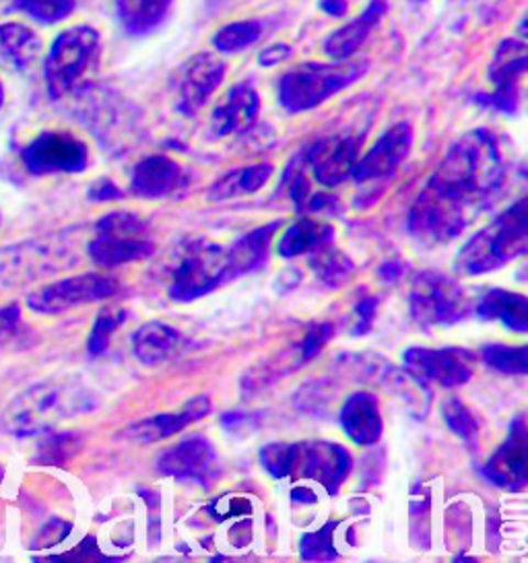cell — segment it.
<instances>
[{"label": "cell", "mask_w": 528, "mask_h": 563, "mask_svg": "<svg viewBox=\"0 0 528 563\" xmlns=\"http://www.w3.org/2000/svg\"><path fill=\"white\" fill-rule=\"evenodd\" d=\"M504 180L506 164L494 134H464L415 200L409 232L429 246L452 242L494 200Z\"/></svg>", "instance_id": "obj_1"}, {"label": "cell", "mask_w": 528, "mask_h": 563, "mask_svg": "<svg viewBox=\"0 0 528 563\" xmlns=\"http://www.w3.org/2000/svg\"><path fill=\"white\" fill-rule=\"evenodd\" d=\"M527 249V199H520L475 233L457 254L454 265L462 275H483L516 261Z\"/></svg>", "instance_id": "obj_2"}, {"label": "cell", "mask_w": 528, "mask_h": 563, "mask_svg": "<svg viewBox=\"0 0 528 563\" xmlns=\"http://www.w3.org/2000/svg\"><path fill=\"white\" fill-rule=\"evenodd\" d=\"M365 68L367 65L363 63L346 60H334L330 65L304 63L280 77L279 103L292 114L308 112L362 79Z\"/></svg>", "instance_id": "obj_3"}, {"label": "cell", "mask_w": 528, "mask_h": 563, "mask_svg": "<svg viewBox=\"0 0 528 563\" xmlns=\"http://www.w3.org/2000/svg\"><path fill=\"white\" fill-rule=\"evenodd\" d=\"M94 407L91 397L66 384H40L23 393L7 411V426L19 435H32L85 413Z\"/></svg>", "instance_id": "obj_4"}, {"label": "cell", "mask_w": 528, "mask_h": 563, "mask_svg": "<svg viewBox=\"0 0 528 563\" xmlns=\"http://www.w3.org/2000/svg\"><path fill=\"white\" fill-rule=\"evenodd\" d=\"M98 63L99 34L94 27L75 25L56 35L44 65L50 98L63 100L73 93Z\"/></svg>", "instance_id": "obj_5"}, {"label": "cell", "mask_w": 528, "mask_h": 563, "mask_svg": "<svg viewBox=\"0 0 528 563\" xmlns=\"http://www.w3.org/2000/svg\"><path fill=\"white\" fill-rule=\"evenodd\" d=\"M155 252L148 225L134 213L116 211L103 217L89 244V256L103 268L145 261Z\"/></svg>", "instance_id": "obj_6"}, {"label": "cell", "mask_w": 528, "mask_h": 563, "mask_svg": "<svg viewBox=\"0 0 528 563\" xmlns=\"http://www.w3.org/2000/svg\"><path fill=\"white\" fill-rule=\"evenodd\" d=\"M409 308L415 322L421 329L431 331L461 322L469 312V301L459 283L440 273L426 271L413 282Z\"/></svg>", "instance_id": "obj_7"}, {"label": "cell", "mask_w": 528, "mask_h": 563, "mask_svg": "<svg viewBox=\"0 0 528 563\" xmlns=\"http://www.w3.org/2000/svg\"><path fill=\"white\" fill-rule=\"evenodd\" d=\"M231 279L233 275L228 250L221 246H198L184 256L169 287V296L174 301H195L209 296Z\"/></svg>", "instance_id": "obj_8"}, {"label": "cell", "mask_w": 528, "mask_h": 563, "mask_svg": "<svg viewBox=\"0 0 528 563\" xmlns=\"http://www.w3.org/2000/svg\"><path fill=\"white\" fill-rule=\"evenodd\" d=\"M528 48L522 40H504L495 51L490 65V81L495 85L492 93H479L475 101L502 114H516L520 106V81L527 75Z\"/></svg>", "instance_id": "obj_9"}, {"label": "cell", "mask_w": 528, "mask_h": 563, "mask_svg": "<svg viewBox=\"0 0 528 563\" xmlns=\"http://www.w3.org/2000/svg\"><path fill=\"white\" fill-rule=\"evenodd\" d=\"M405 367L417 384H438L442 388L464 386L473 378L477 357L462 347H411L405 353Z\"/></svg>", "instance_id": "obj_10"}, {"label": "cell", "mask_w": 528, "mask_h": 563, "mask_svg": "<svg viewBox=\"0 0 528 563\" xmlns=\"http://www.w3.org/2000/svg\"><path fill=\"white\" fill-rule=\"evenodd\" d=\"M120 285L112 277H103L98 273H85L77 277H68L63 282L52 283L28 298V306L40 314H63L85 303H96L101 299L112 298L118 294Z\"/></svg>", "instance_id": "obj_11"}, {"label": "cell", "mask_w": 528, "mask_h": 563, "mask_svg": "<svg viewBox=\"0 0 528 563\" xmlns=\"http://www.w3.org/2000/svg\"><path fill=\"white\" fill-rule=\"evenodd\" d=\"M89 150L75 134L48 131L23 150V164L35 174H77L87 167Z\"/></svg>", "instance_id": "obj_12"}, {"label": "cell", "mask_w": 528, "mask_h": 563, "mask_svg": "<svg viewBox=\"0 0 528 563\" xmlns=\"http://www.w3.org/2000/svg\"><path fill=\"white\" fill-rule=\"evenodd\" d=\"M353 459L341 444L332 442H301L294 444L292 475L318 481L330 496H337L351 471Z\"/></svg>", "instance_id": "obj_13"}, {"label": "cell", "mask_w": 528, "mask_h": 563, "mask_svg": "<svg viewBox=\"0 0 528 563\" xmlns=\"http://www.w3.org/2000/svg\"><path fill=\"white\" fill-rule=\"evenodd\" d=\"M226 63L211 52H198L190 56L172 79L180 112L193 117L211 100L215 89L226 79Z\"/></svg>", "instance_id": "obj_14"}, {"label": "cell", "mask_w": 528, "mask_h": 563, "mask_svg": "<svg viewBox=\"0 0 528 563\" xmlns=\"http://www.w3.org/2000/svg\"><path fill=\"white\" fill-rule=\"evenodd\" d=\"M362 136H329L312 143L301 151L306 166L312 167L316 183L324 186H339L351 176L353 167L360 159Z\"/></svg>", "instance_id": "obj_15"}, {"label": "cell", "mask_w": 528, "mask_h": 563, "mask_svg": "<svg viewBox=\"0 0 528 563\" xmlns=\"http://www.w3.org/2000/svg\"><path fill=\"white\" fill-rule=\"evenodd\" d=\"M413 126L409 122H398L380 136L374 147L358 159L351 176L358 184L378 183L391 178L413 147Z\"/></svg>", "instance_id": "obj_16"}, {"label": "cell", "mask_w": 528, "mask_h": 563, "mask_svg": "<svg viewBox=\"0 0 528 563\" xmlns=\"http://www.w3.org/2000/svg\"><path fill=\"white\" fill-rule=\"evenodd\" d=\"M528 433L525 415H518L512 421L510 433L506 442L495 450L485 464L483 473L487 479L508 489L520 492L527 485Z\"/></svg>", "instance_id": "obj_17"}, {"label": "cell", "mask_w": 528, "mask_h": 563, "mask_svg": "<svg viewBox=\"0 0 528 563\" xmlns=\"http://www.w3.org/2000/svg\"><path fill=\"white\" fill-rule=\"evenodd\" d=\"M157 468L174 479L209 483L215 477L217 452L207 438L195 435L164 450L157 459Z\"/></svg>", "instance_id": "obj_18"}, {"label": "cell", "mask_w": 528, "mask_h": 563, "mask_svg": "<svg viewBox=\"0 0 528 563\" xmlns=\"http://www.w3.org/2000/svg\"><path fill=\"white\" fill-rule=\"evenodd\" d=\"M134 355L143 364L155 365L169 360H178L197 349V343L184 332L165 322H147L132 336Z\"/></svg>", "instance_id": "obj_19"}, {"label": "cell", "mask_w": 528, "mask_h": 563, "mask_svg": "<svg viewBox=\"0 0 528 563\" xmlns=\"http://www.w3.org/2000/svg\"><path fill=\"white\" fill-rule=\"evenodd\" d=\"M261 112V98L252 85L238 84L211 114V133L217 139L228 134L246 133Z\"/></svg>", "instance_id": "obj_20"}, {"label": "cell", "mask_w": 528, "mask_h": 563, "mask_svg": "<svg viewBox=\"0 0 528 563\" xmlns=\"http://www.w3.org/2000/svg\"><path fill=\"white\" fill-rule=\"evenodd\" d=\"M209 413H211V400H209V397L190 398L182 407L180 411L141 419L139 423H134L129 430L124 431V435H129L131 440H136L141 444L162 442L165 438H172L178 431L188 428L190 423L205 419Z\"/></svg>", "instance_id": "obj_21"}, {"label": "cell", "mask_w": 528, "mask_h": 563, "mask_svg": "<svg viewBox=\"0 0 528 563\" xmlns=\"http://www.w3.org/2000/svg\"><path fill=\"white\" fill-rule=\"evenodd\" d=\"M184 184V167L167 155H151L132 172L131 190L141 199H164Z\"/></svg>", "instance_id": "obj_22"}, {"label": "cell", "mask_w": 528, "mask_h": 563, "mask_svg": "<svg viewBox=\"0 0 528 563\" xmlns=\"http://www.w3.org/2000/svg\"><path fill=\"white\" fill-rule=\"evenodd\" d=\"M341 428L358 446H372L382 435V415L378 398L370 393H355L341 409Z\"/></svg>", "instance_id": "obj_23"}, {"label": "cell", "mask_w": 528, "mask_h": 563, "mask_svg": "<svg viewBox=\"0 0 528 563\" xmlns=\"http://www.w3.org/2000/svg\"><path fill=\"white\" fill-rule=\"evenodd\" d=\"M386 11H388L386 0H372L360 18L353 19L351 23L339 27L327 37L324 52L332 60H346L349 56H353L362 48L363 42L386 15Z\"/></svg>", "instance_id": "obj_24"}, {"label": "cell", "mask_w": 528, "mask_h": 563, "mask_svg": "<svg viewBox=\"0 0 528 563\" xmlns=\"http://www.w3.org/2000/svg\"><path fill=\"white\" fill-rule=\"evenodd\" d=\"M479 318L499 320L508 331H528V301L522 294L508 289H490L477 303Z\"/></svg>", "instance_id": "obj_25"}, {"label": "cell", "mask_w": 528, "mask_h": 563, "mask_svg": "<svg viewBox=\"0 0 528 563\" xmlns=\"http://www.w3.org/2000/svg\"><path fill=\"white\" fill-rule=\"evenodd\" d=\"M42 52V40L23 23L0 25V63L15 70L32 67Z\"/></svg>", "instance_id": "obj_26"}, {"label": "cell", "mask_w": 528, "mask_h": 563, "mask_svg": "<svg viewBox=\"0 0 528 563\" xmlns=\"http://www.w3.org/2000/svg\"><path fill=\"white\" fill-rule=\"evenodd\" d=\"M280 228V221H273L268 225H263L254 232L248 233L244 238H240L230 250L231 275L233 279H238L240 275H246L252 271H258L266 263L268 256V246L273 242V235Z\"/></svg>", "instance_id": "obj_27"}, {"label": "cell", "mask_w": 528, "mask_h": 563, "mask_svg": "<svg viewBox=\"0 0 528 563\" xmlns=\"http://www.w3.org/2000/svg\"><path fill=\"white\" fill-rule=\"evenodd\" d=\"M174 0H116L122 27L131 35H147L164 23Z\"/></svg>", "instance_id": "obj_28"}, {"label": "cell", "mask_w": 528, "mask_h": 563, "mask_svg": "<svg viewBox=\"0 0 528 563\" xmlns=\"http://www.w3.org/2000/svg\"><path fill=\"white\" fill-rule=\"evenodd\" d=\"M332 240H334V230L330 228L329 223L304 217L287 228V232L283 233V238H280L277 250L283 258H296V256L308 254V252L329 244Z\"/></svg>", "instance_id": "obj_29"}, {"label": "cell", "mask_w": 528, "mask_h": 563, "mask_svg": "<svg viewBox=\"0 0 528 563\" xmlns=\"http://www.w3.org/2000/svg\"><path fill=\"white\" fill-rule=\"evenodd\" d=\"M271 176H273L271 164H254V166L233 169L228 176H223L219 183L211 186L209 199L226 200L258 192L271 180Z\"/></svg>", "instance_id": "obj_30"}, {"label": "cell", "mask_w": 528, "mask_h": 563, "mask_svg": "<svg viewBox=\"0 0 528 563\" xmlns=\"http://www.w3.org/2000/svg\"><path fill=\"white\" fill-rule=\"evenodd\" d=\"M312 271H316L318 279L329 287L345 285L353 275V265L345 254L332 246V242L320 246L312 252Z\"/></svg>", "instance_id": "obj_31"}, {"label": "cell", "mask_w": 528, "mask_h": 563, "mask_svg": "<svg viewBox=\"0 0 528 563\" xmlns=\"http://www.w3.org/2000/svg\"><path fill=\"white\" fill-rule=\"evenodd\" d=\"M263 35V23L258 19H244V21H235L226 27H221L213 35V46L219 52L226 54H235V52L244 51L248 46L256 44Z\"/></svg>", "instance_id": "obj_32"}, {"label": "cell", "mask_w": 528, "mask_h": 563, "mask_svg": "<svg viewBox=\"0 0 528 563\" xmlns=\"http://www.w3.org/2000/svg\"><path fill=\"white\" fill-rule=\"evenodd\" d=\"M75 0H9V11L25 13L37 23L52 25L70 18L75 11Z\"/></svg>", "instance_id": "obj_33"}, {"label": "cell", "mask_w": 528, "mask_h": 563, "mask_svg": "<svg viewBox=\"0 0 528 563\" xmlns=\"http://www.w3.org/2000/svg\"><path fill=\"white\" fill-rule=\"evenodd\" d=\"M483 362L504 374L525 376L528 369L527 345H487L481 351Z\"/></svg>", "instance_id": "obj_34"}, {"label": "cell", "mask_w": 528, "mask_h": 563, "mask_svg": "<svg viewBox=\"0 0 528 563\" xmlns=\"http://www.w3.org/2000/svg\"><path fill=\"white\" fill-rule=\"evenodd\" d=\"M124 320H127L124 310H101L99 312L96 322H94L91 334H89V343H87V351H89L91 357H99L108 351L112 334Z\"/></svg>", "instance_id": "obj_35"}, {"label": "cell", "mask_w": 528, "mask_h": 563, "mask_svg": "<svg viewBox=\"0 0 528 563\" xmlns=\"http://www.w3.org/2000/svg\"><path fill=\"white\" fill-rule=\"evenodd\" d=\"M339 527V522H327L324 527L316 532H310L301 539V545H299V553H301V560H308V562H330L337 558V549L332 543V534L334 529Z\"/></svg>", "instance_id": "obj_36"}, {"label": "cell", "mask_w": 528, "mask_h": 563, "mask_svg": "<svg viewBox=\"0 0 528 563\" xmlns=\"http://www.w3.org/2000/svg\"><path fill=\"white\" fill-rule=\"evenodd\" d=\"M444 419L448 428L454 431L464 442L473 444L479 433V423L471 409L459 398H450L444 402Z\"/></svg>", "instance_id": "obj_37"}, {"label": "cell", "mask_w": 528, "mask_h": 563, "mask_svg": "<svg viewBox=\"0 0 528 563\" xmlns=\"http://www.w3.org/2000/svg\"><path fill=\"white\" fill-rule=\"evenodd\" d=\"M261 463L264 468L275 477L285 479L292 475V456H294V444H268L261 450Z\"/></svg>", "instance_id": "obj_38"}, {"label": "cell", "mask_w": 528, "mask_h": 563, "mask_svg": "<svg viewBox=\"0 0 528 563\" xmlns=\"http://www.w3.org/2000/svg\"><path fill=\"white\" fill-rule=\"evenodd\" d=\"M332 336H334V327L330 322H320L310 327L299 343V362L308 364L324 349Z\"/></svg>", "instance_id": "obj_39"}, {"label": "cell", "mask_w": 528, "mask_h": 563, "mask_svg": "<svg viewBox=\"0 0 528 563\" xmlns=\"http://www.w3.org/2000/svg\"><path fill=\"white\" fill-rule=\"evenodd\" d=\"M79 440L70 433L66 435H54L50 442H46L40 450V461L44 464H63L77 452Z\"/></svg>", "instance_id": "obj_40"}, {"label": "cell", "mask_w": 528, "mask_h": 563, "mask_svg": "<svg viewBox=\"0 0 528 563\" xmlns=\"http://www.w3.org/2000/svg\"><path fill=\"white\" fill-rule=\"evenodd\" d=\"M376 312H378V298H363L358 301L353 314H355V327H353V334L362 336L372 331L374 322H376Z\"/></svg>", "instance_id": "obj_41"}, {"label": "cell", "mask_w": 528, "mask_h": 563, "mask_svg": "<svg viewBox=\"0 0 528 563\" xmlns=\"http://www.w3.org/2000/svg\"><path fill=\"white\" fill-rule=\"evenodd\" d=\"M301 213H339L341 205L339 200L330 195H312L304 200V205L299 207Z\"/></svg>", "instance_id": "obj_42"}, {"label": "cell", "mask_w": 528, "mask_h": 563, "mask_svg": "<svg viewBox=\"0 0 528 563\" xmlns=\"http://www.w3.org/2000/svg\"><path fill=\"white\" fill-rule=\"evenodd\" d=\"M21 314L16 306H7L0 310V343H7L19 331Z\"/></svg>", "instance_id": "obj_43"}, {"label": "cell", "mask_w": 528, "mask_h": 563, "mask_svg": "<svg viewBox=\"0 0 528 563\" xmlns=\"http://www.w3.org/2000/svg\"><path fill=\"white\" fill-rule=\"evenodd\" d=\"M292 56V48L287 44H271L266 46L261 56H258V63L264 67H277L283 60H287Z\"/></svg>", "instance_id": "obj_44"}, {"label": "cell", "mask_w": 528, "mask_h": 563, "mask_svg": "<svg viewBox=\"0 0 528 563\" xmlns=\"http://www.w3.org/2000/svg\"><path fill=\"white\" fill-rule=\"evenodd\" d=\"M122 197L120 188L114 183H110L108 178H101L98 183L91 186L89 190V199L96 202H106V200H118Z\"/></svg>", "instance_id": "obj_45"}, {"label": "cell", "mask_w": 528, "mask_h": 563, "mask_svg": "<svg viewBox=\"0 0 528 563\" xmlns=\"http://www.w3.org/2000/svg\"><path fill=\"white\" fill-rule=\"evenodd\" d=\"M58 522H61V520L52 522L50 527H46V529L40 532V539H37V543H42V545L37 547L56 545V543H61V541L65 539L66 534H68V530H70V527H68V525H65V522H63V525L58 527Z\"/></svg>", "instance_id": "obj_46"}, {"label": "cell", "mask_w": 528, "mask_h": 563, "mask_svg": "<svg viewBox=\"0 0 528 563\" xmlns=\"http://www.w3.org/2000/svg\"><path fill=\"white\" fill-rule=\"evenodd\" d=\"M318 4L330 18H343V15H346V0H320Z\"/></svg>", "instance_id": "obj_47"}, {"label": "cell", "mask_w": 528, "mask_h": 563, "mask_svg": "<svg viewBox=\"0 0 528 563\" xmlns=\"http://www.w3.org/2000/svg\"><path fill=\"white\" fill-rule=\"evenodd\" d=\"M378 275L386 283H395L403 275V265L398 261H388L380 266Z\"/></svg>", "instance_id": "obj_48"}, {"label": "cell", "mask_w": 528, "mask_h": 563, "mask_svg": "<svg viewBox=\"0 0 528 563\" xmlns=\"http://www.w3.org/2000/svg\"><path fill=\"white\" fill-rule=\"evenodd\" d=\"M294 499H296V501H308V504H312V501H316V496H314V492H310V489L297 487V489H294Z\"/></svg>", "instance_id": "obj_49"}, {"label": "cell", "mask_w": 528, "mask_h": 563, "mask_svg": "<svg viewBox=\"0 0 528 563\" xmlns=\"http://www.w3.org/2000/svg\"><path fill=\"white\" fill-rule=\"evenodd\" d=\"M2 103H4V89H2V84H0V108H2Z\"/></svg>", "instance_id": "obj_50"}, {"label": "cell", "mask_w": 528, "mask_h": 563, "mask_svg": "<svg viewBox=\"0 0 528 563\" xmlns=\"http://www.w3.org/2000/svg\"><path fill=\"white\" fill-rule=\"evenodd\" d=\"M415 2H424V0H415Z\"/></svg>", "instance_id": "obj_51"}]
</instances>
